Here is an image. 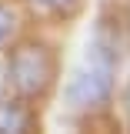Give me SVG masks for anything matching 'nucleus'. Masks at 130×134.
<instances>
[{
	"label": "nucleus",
	"mask_w": 130,
	"mask_h": 134,
	"mask_svg": "<svg viewBox=\"0 0 130 134\" xmlns=\"http://www.w3.org/2000/svg\"><path fill=\"white\" fill-rule=\"evenodd\" d=\"M114 70H117V57L103 40L87 44L83 57L77 60V67L70 70V81L64 87L67 107L73 111H94L114 91Z\"/></svg>",
	"instance_id": "f257e3e1"
},
{
	"label": "nucleus",
	"mask_w": 130,
	"mask_h": 134,
	"mask_svg": "<svg viewBox=\"0 0 130 134\" xmlns=\"http://www.w3.org/2000/svg\"><path fill=\"white\" fill-rule=\"evenodd\" d=\"M10 74H14V84L23 94H37V91H44V84L50 81V60H47L44 50L23 47V50H17L14 64H10Z\"/></svg>",
	"instance_id": "f03ea898"
},
{
	"label": "nucleus",
	"mask_w": 130,
	"mask_h": 134,
	"mask_svg": "<svg viewBox=\"0 0 130 134\" xmlns=\"http://www.w3.org/2000/svg\"><path fill=\"white\" fill-rule=\"evenodd\" d=\"M27 127V114L17 104H0V134H14Z\"/></svg>",
	"instance_id": "7ed1b4c3"
},
{
	"label": "nucleus",
	"mask_w": 130,
	"mask_h": 134,
	"mask_svg": "<svg viewBox=\"0 0 130 134\" xmlns=\"http://www.w3.org/2000/svg\"><path fill=\"white\" fill-rule=\"evenodd\" d=\"M14 24H17V20H14V14H10L7 7H0V47H3V44L14 37Z\"/></svg>",
	"instance_id": "20e7f679"
},
{
	"label": "nucleus",
	"mask_w": 130,
	"mask_h": 134,
	"mask_svg": "<svg viewBox=\"0 0 130 134\" xmlns=\"http://www.w3.org/2000/svg\"><path fill=\"white\" fill-rule=\"evenodd\" d=\"M3 84H7V70L0 67V91H3Z\"/></svg>",
	"instance_id": "39448f33"
},
{
	"label": "nucleus",
	"mask_w": 130,
	"mask_h": 134,
	"mask_svg": "<svg viewBox=\"0 0 130 134\" xmlns=\"http://www.w3.org/2000/svg\"><path fill=\"white\" fill-rule=\"evenodd\" d=\"M44 3H70V0H44Z\"/></svg>",
	"instance_id": "423d86ee"
},
{
	"label": "nucleus",
	"mask_w": 130,
	"mask_h": 134,
	"mask_svg": "<svg viewBox=\"0 0 130 134\" xmlns=\"http://www.w3.org/2000/svg\"><path fill=\"white\" fill-rule=\"evenodd\" d=\"M127 100H130V94H127Z\"/></svg>",
	"instance_id": "0eeeda50"
}]
</instances>
